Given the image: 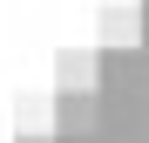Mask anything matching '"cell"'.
<instances>
[{
  "label": "cell",
  "instance_id": "obj_1",
  "mask_svg": "<svg viewBox=\"0 0 149 143\" xmlns=\"http://www.w3.org/2000/svg\"><path fill=\"white\" fill-rule=\"evenodd\" d=\"M61 82H88V55H68L61 61Z\"/></svg>",
  "mask_w": 149,
  "mask_h": 143
}]
</instances>
